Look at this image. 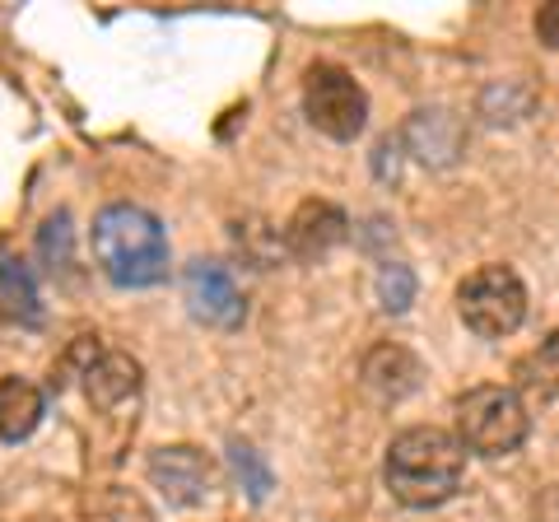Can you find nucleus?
I'll use <instances>...</instances> for the list:
<instances>
[{"mask_svg":"<svg viewBox=\"0 0 559 522\" xmlns=\"http://www.w3.org/2000/svg\"><path fill=\"white\" fill-rule=\"evenodd\" d=\"M382 481L406 509H439L466 481V448L439 425H411L388 443Z\"/></svg>","mask_w":559,"mask_h":522,"instance_id":"f257e3e1","label":"nucleus"},{"mask_svg":"<svg viewBox=\"0 0 559 522\" xmlns=\"http://www.w3.org/2000/svg\"><path fill=\"white\" fill-rule=\"evenodd\" d=\"M90 248L98 271L117 289H150L168 281V234L159 215H150L145 205H131V201L103 205L94 215Z\"/></svg>","mask_w":559,"mask_h":522,"instance_id":"f03ea898","label":"nucleus"},{"mask_svg":"<svg viewBox=\"0 0 559 522\" xmlns=\"http://www.w3.org/2000/svg\"><path fill=\"white\" fill-rule=\"evenodd\" d=\"M457 439L466 452H480V458H503V452H518L522 439L532 429V415L522 406V396L513 388H495V382H480V388H466L457 402Z\"/></svg>","mask_w":559,"mask_h":522,"instance_id":"7ed1b4c3","label":"nucleus"},{"mask_svg":"<svg viewBox=\"0 0 559 522\" xmlns=\"http://www.w3.org/2000/svg\"><path fill=\"white\" fill-rule=\"evenodd\" d=\"M457 312L466 332L485 341H503L527 318V285H522L513 266H480L457 285Z\"/></svg>","mask_w":559,"mask_h":522,"instance_id":"20e7f679","label":"nucleus"},{"mask_svg":"<svg viewBox=\"0 0 559 522\" xmlns=\"http://www.w3.org/2000/svg\"><path fill=\"white\" fill-rule=\"evenodd\" d=\"M304 112L331 141H359L369 127V94L336 61H312L304 75Z\"/></svg>","mask_w":559,"mask_h":522,"instance_id":"39448f33","label":"nucleus"},{"mask_svg":"<svg viewBox=\"0 0 559 522\" xmlns=\"http://www.w3.org/2000/svg\"><path fill=\"white\" fill-rule=\"evenodd\" d=\"M182 304L197 322L219 327V332H234L248 322V304H242L229 266H219V261H191L182 271Z\"/></svg>","mask_w":559,"mask_h":522,"instance_id":"423d86ee","label":"nucleus"},{"mask_svg":"<svg viewBox=\"0 0 559 522\" xmlns=\"http://www.w3.org/2000/svg\"><path fill=\"white\" fill-rule=\"evenodd\" d=\"M145 472L154 481V490H159L173 509H191V503H201L210 490H215V462H210V452L191 448V443L154 448Z\"/></svg>","mask_w":559,"mask_h":522,"instance_id":"0eeeda50","label":"nucleus"},{"mask_svg":"<svg viewBox=\"0 0 559 522\" xmlns=\"http://www.w3.org/2000/svg\"><path fill=\"white\" fill-rule=\"evenodd\" d=\"M345 229H349V220H345L341 205L304 201L285 224V248L299 261H318V257H326L331 248H336V242H345Z\"/></svg>","mask_w":559,"mask_h":522,"instance_id":"6e6552de","label":"nucleus"},{"mask_svg":"<svg viewBox=\"0 0 559 522\" xmlns=\"http://www.w3.org/2000/svg\"><path fill=\"white\" fill-rule=\"evenodd\" d=\"M84 378V396L98 406V411H112L121 402H131V396L140 392V364L131 355H121V351H103L98 345V355L80 369Z\"/></svg>","mask_w":559,"mask_h":522,"instance_id":"1a4fd4ad","label":"nucleus"},{"mask_svg":"<svg viewBox=\"0 0 559 522\" xmlns=\"http://www.w3.org/2000/svg\"><path fill=\"white\" fill-rule=\"evenodd\" d=\"M0 318L24 327L43 322V294L38 281H33V266L20 252H10L5 242H0Z\"/></svg>","mask_w":559,"mask_h":522,"instance_id":"9d476101","label":"nucleus"},{"mask_svg":"<svg viewBox=\"0 0 559 522\" xmlns=\"http://www.w3.org/2000/svg\"><path fill=\"white\" fill-rule=\"evenodd\" d=\"M47 415L43 388L28 378H0V443H24Z\"/></svg>","mask_w":559,"mask_h":522,"instance_id":"9b49d317","label":"nucleus"},{"mask_svg":"<svg viewBox=\"0 0 559 522\" xmlns=\"http://www.w3.org/2000/svg\"><path fill=\"white\" fill-rule=\"evenodd\" d=\"M419 378H425L419 359H415L411 351H401V345H378V351L364 359V382H369L373 392L392 396V402L411 396V392L419 388Z\"/></svg>","mask_w":559,"mask_h":522,"instance_id":"f8f14e48","label":"nucleus"},{"mask_svg":"<svg viewBox=\"0 0 559 522\" xmlns=\"http://www.w3.org/2000/svg\"><path fill=\"white\" fill-rule=\"evenodd\" d=\"M378 299L388 312H406L411 299H415V271L401 266V261H388L382 275H378Z\"/></svg>","mask_w":559,"mask_h":522,"instance_id":"ddd939ff","label":"nucleus"},{"mask_svg":"<svg viewBox=\"0 0 559 522\" xmlns=\"http://www.w3.org/2000/svg\"><path fill=\"white\" fill-rule=\"evenodd\" d=\"M38 252L51 271H66L70 266V215L57 211L47 224H43V234H38Z\"/></svg>","mask_w":559,"mask_h":522,"instance_id":"4468645a","label":"nucleus"},{"mask_svg":"<svg viewBox=\"0 0 559 522\" xmlns=\"http://www.w3.org/2000/svg\"><path fill=\"white\" fill-rule=\"evenodd\" d=\"M229 462H234V472L242 476V485H248V495L252 499H266V490H271V472H266V462L257 458V448H248V443H229Z\"/></svg>","mask_w":559,"mask_h":522,"instance_id":"2eb2a0df","label":"nucleus"},{"mask_svg":"<svg viewBox=\"0 0 559 522\" xmlns=\"http://www.w3.org/2000/svg\"><path fill=\"white\" fill-rule=\"evenodd\" d=\"M536 38L559 51V0H555V5H540L536 10Z\"/></svg>","mask_w":559,"mask_h":522,"instance_id":"dca6fc26","label":"nucleus"}]
</instances>
